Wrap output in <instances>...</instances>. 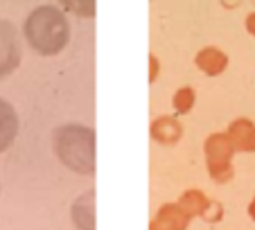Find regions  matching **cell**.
<instances>
[{"mask_svg": "<svg viewBox=\"0 0 255 230\" xmlns=\"http://www.w3.org/2000/svg\"><path fill=\"white\" fill-rule=\"evenodd\" d=\"M178 206L183 208V210L188 212L192 219H197V217H203V219H206V215H208V210H210L212 201H210V197H208L203 190L192 187V190H185L183 194H181Z\"/></svg>", "mask_w": 255, "mask_h": 230, "instance_id": "cell-10", "label": "cell"}, {"mask_svg": "<svg viewBox=\"0 0 255 230\" xmlns=\"http://www.w3.org/2000/svg\"><path fill=\"white\" fill-rule=\"evenodd\" d=\"M72 221L79 230H95V215H93V190L72 203Z\"/></svg>", "mask_w": 255, "mask_h": 230, "instance_id": "cell-11", "label": "cell"}, {"mask_svg": "<svg viewBox=\"0 0 255 230\" xmlns=\"http://www.w3.org/2000/svg\"><path fill=\"white\" fill-rule=\"evenodd\" d=\"M235 151L255 153V122L251 117H237L226 129Z\"/></svg>", "mask_w": 255, "mask_h": 230, "instance_id": "cell-7", "label": "cell"}, {"mask_svg": "<svg viewBox=\"0 0 255 230\" xmlns=\"http://www.w3.org/2000/svg\"><path fill=\"white\" fill-rule=\"evenodd\" d=\"M228 63H231L228 54L224 52L222 48H217V45H206V48H201L197 52V57H194V66H197L206 77L224 75Z\"/></svg>", "mask_w": 255, "mask_h": 230, "instance_id": "cell-6", "label": "cell"}, {"mask_svg": "<svg viewBox=\"0 0 255 230\" xmlns=\"http://www.w3.org/2000/svg\"><path fill=\"white\" fill-rule=\"evenodd\" d=\"M246 212H249L251 221H255V194H253V199H251V203H249V208H246Z\"/></svg>", "mask_w": 255, "mask_h": 230, "instance_id": "cell-16", "label": "cell"}, {"mask_svg": "<svg viewBox=\"0 0 255 230\" xmlns=\"http://www.w3.org/2000/svg\"><path fill=\"white\" fill-rule=\"evenodd\" d=\"M158 75H160V61L151 54L149 57V82H156L158 79Z\"/></svg>", "mask_w": 255, "mask_h": 230, "instance_id": "cell-14", "label": "cell"}, {"mask_svg": "<svg viewBox=\"0 0 255 230\" xmlns=\"http://www.w3.org/2000/svg\"><path fill=\"white\" fill-rule=\"evenodd\" d=\"M16 135H18V115L9 102L0 97V153L14 144Z\"/></svg>", "mask_w": 255, "mask_h": 230, "instance_id": "cell-8", "label": "cell"}, {"mask_svg": "<svg viewBox=\"0 0 255 230\" xmlns=\"http://www.w3.org/2000/svg\"><path fill=\"white\" fill-rule=\"evenodd\" d=\"M27 45L41 57H54L70 41V23L66 14L54 5H39L27 14L23 23Z\"/></svg>", "mask_w": 255, "mask_h": 230, "instance_id": "cell-1", "label": "cell"}, {"mask_svg": "<svg viewBox=\"0 0 255 230\" xmlns=\"http://www.w3.org/2000/svg\"><path fill=\"white\" fill-rule=\"evenodd\" d=\"M151 138L158 144H176L183 135V126L174 115H160L151 122Z\"/></svg>", "mask_w": 255, "mask_h": 230, "instance_id": "cell-9", "label": "cell"}, {"mask_svg": "<svg viewBox=\"0 0 255 230\" xmlns=\"http://www.w3.org/2000/svg\"><path fill=\"white\" fill-rule=\"evenodd\" d=\"M244 27H246V32H249L251 36H255V11L246 14V18H244Z\"/></svg>", "mask_w": 255, "mask_h": 230, "instance_id": "cell-15", "label": "cell"}, {"mask_svg": "<svg viewBox=\"0 0 255 230\" xmlns=\"http://www.w3.org/2000/svg\"><path fill=\"white\" fill-rule=\"evenodd\" d=\"M192 224V217L178 206V201L174 203H163L156 210L154 219L149 224V230H188Z\"/></svg>", "mask_w": 255, "mask_h": 230, "instance_id": "cell-5", "label": "cell"}, {"mask_svg": "<svg viewBox=\"0 0 255 230\" xmlns=\"http://www.w3.org/2000/svg\"><path fill=\"white\" fill-rule=\"evenodd\" d=\"M66 11L82 18H93L95 16V0H59Z\"/></svg>", "mask_w": 255, "mask_h": 230, "instance_id": "cell-13", "label": "cell"}, {"mask_svg": "<svg viewBox=\"0 0 255 230\" xmlns=\"http://www.w3.org/2000/svg\"><path fill=\"white\" fill-rule=\"evenodd\" d=\"M52 149L68 169L79 174L95 172V133L84 124H63L54 129Z\"/></svg>", "mask_w": 255, "mask_h": 230, "instance_id": "cell-2", "label": "cell"}, {"mask_svg": "<svg viewBox=\"0 0 255 230\" xmlns=\"http://www.w3.org/2000/svg\"><path fill=\"white\" fill-rule=\"evenodd\" d=\"M20 36L14 23L7 18H0V79L9 77L20 66Z\"/></svg>", "mask_w": 255, "mask_h": 230, "instance_id": "cell-4", "label": "cell"}, {"mask_svg": "<svg viewBox=\"0 0 255 230\" xmlns=\"http://www.w3.org/2000/svg\"><path fill=\"white\" fill-rule=\"evenodd\" d=\"M203 153H206V169L212 183L224 185L231 183L235 176V167H233V158H235V147H233L231 138L226 131H217L210 133L203 142Z\"/></svg>", "mask_w": 255, "mask_h": 230, "instance_id": "cell-3", "label": "cell"}, {"mask_svg": "<svg viewBox=\"0 0 255 230\" xmlns=\"http://www.w3.org/2000/svg\"><path fill=\"white\" fill-rule=\"evenodd\" d=\"M194 104H197V91L192 86H181L172 95V106L176 111V115H188L192 113Z\"/></svg>", "mask_w": 255, "mask_h": 230, "instance_id": "cell-12", "label": "cell"}]
</instances>
